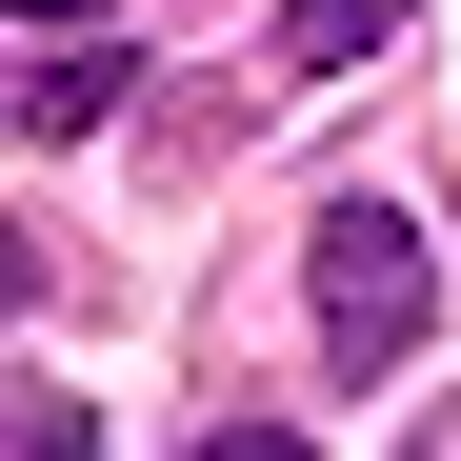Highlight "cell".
<instances>
[{
	"instance_id": "obj_1",
	"label": "cell",
	"mask_w": 461,
	"mask_h": 461,
	"mask_svg": "<svg viewBox=\"0 0 461 461\" xmlns=\"http://www.w3.org/2000/svg\"><path fill=\"white\" fill-rule=\"evenodd\" d=\"M301 281H321V361H341V381H402V361H421L441 261H421V221H402V201H321Z\"/></svg>"
},
{
	"instance_id": "obj_2",
	"label": "cell",
	"mask_w": 461,
	"mask_h": 461,
	"mask_svg": "<svg viewBox=\"0 0 461 461\" xmlns=\"http://www.w3.org/2000/svg\"><path fill=\"white\" fill-rule=\"evenodd\" d=\"M121 101H140V41H60L41 81H21V140H101Z\"/></svg>"
},
{
	"instance_id": "obj_3",
	"label": "cell",
	"mask_w": 461,
	"mask_h": 461,
	"mask_svg": "<svg viewBox=\"0 0 461 461\" xmlns=\"http://www.w3.org/2000/svg\"><path fill=\"white\" fill-rule=\"evenodd\" d=\"M421 0H281V81H341V60H381Z\"/></svg>"
},
{
	"instance_id": "obj_4",
	"label": "cell",
	"mask_w": 461,
	"mask_h": 461,
	"mask_svg": "<svg viewBox=\"0 0 461 461\" xmlns=\"http://www.w3.org/2000/svg\"><path fill=\"white\" fill-rule=\"evenodd\" d=\"M21 461H101V421H81V402L41 381V402H21Z\"/></svg>"
},
{
	"instance_id": "obj_5",
	"label": "cell",
	"mask_w": 461,
	"mask_h": 461,
	"mask_svg": "<svg viewBox=\"0 0 461 461\" xmlns=\"http://www.w3.org/2000/svg\"><path fill=\"white\" fill-rule=\"evenodd\" d=\"M181 461H321V441H281V421H201Z\"/></svg>"
},
{
	"instance_id": "obj_6",
	"label": "cell",
	"mask_w": 461,
	"mask_h": 461,
	"mask_svg": "<svg viewBox=\"0 0 461 461\" xmlns=\"http://www.w3.org/2000/svg\"><path fill=\"white\" fill-rule=\"evenodd\" d=\"M21 21H121V0H21Z\"/></svg>"
}]
</instances>
